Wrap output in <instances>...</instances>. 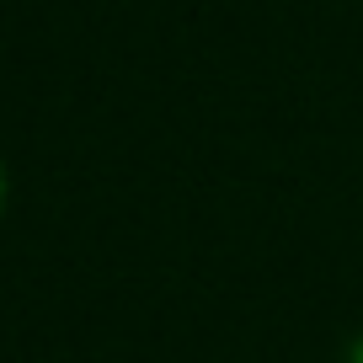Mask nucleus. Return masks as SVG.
<instances>
[{"label":"nucleus","mask_w":363,"mask_h":363,"mask_svg":"<svg viewBox=\"0 0 363 363\" xmlns=\"http://www.w3.org/2000/svg\"><path fill=\"white\" fill-rule=\"evenodd\" d=\"M0 203H6V171H0Z\"/></svg>","instance_id":"obj_2"},{"label":"nucleus","mask_w":363,"mask_h":363,"mask_svg":"<svg viewBox=\"0 0 363 363\" xmlns=\"http://www.w3.org/2000/svg\"><path fill=\"white\" fill-rule=\"evenodd\" d=\"M352 363H363V342H358V347H352Z\"/></svg>","instance_id":"obj_1"}]
</instances>
